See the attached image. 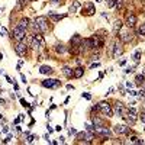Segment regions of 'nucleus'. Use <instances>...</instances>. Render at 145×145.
<instances>
[{
  "label": "nucleus",
  "instance_id": "1",
  "mask_svg": "<svg viewBox=\"0 0 145 145\" xmlns=\"http://www.w3.org/2000/svg\"><path fill=\"white\" fill-rule=\"evenodd\" d=\"M32 28L35 29V32H36V33H44V32H48V29H49L48 19L45 18V16H38V18L33 20Z\"/></svg>",
  "mask_w": 145,
  "mask_h": 145
},
{
  "label": "nucleus",
  "instance_id": "2",
  "mask_svg": "<svg viewBox=\"0 0 145 145\" xmlns=\"http://www.w3.org/2000/svg\"><path fill=\"white\" fill-rule=\"evenodd\" d=\"M33 48H45L47 47V42L44 39V36L41 35V33H35V35L32 36V44H31Z\"/></svg>",
  "mask_w": 145,
  "mask_h": 145
},
{
  "label": "nucleus",
  "instance_id": "3",
  "mask_svg": "<svg viewBox=\"0 0 145 145\" xmlns=\"http://www.w3.org/2000/svg\"><path fill=\"white\" fill-rule=\"evenodd\" d=\"M97 107L105 116H109V118L113 116V109H112V106H110L107 102H100V103L97 105Z\"/></svg>",
  "mask_w": 145,
  "mask_h": 145
},
{
  "label": "nucleus",
  "instance_id": "4",
  "mask_svg": "<svg viewBox=\"0 0 145 145\" xmlns=\"http://www.w3.org/2000/svg\"><path fill=\"white\" fill-rule=\"evenodd\" d=\"M41 84H42V87H45V89H58L61 86V81L57 80V78H45V80L41 81Z\"/></svg>",
  "mask_w": 145,
  "mask_h": 145
},
{
  "label": "nucleus",
  "instance_id": "5",
  "mask_svg": "<svg viewBox=\"0 0 145 145\" xmlns=\"http://www.w3.org/2000/svg\"><path fill=\"white\" fill-rule=\"evenodd\" d=\"M15 51L19 57H26L28 55V45L22 41H18V44L15 45Z\"/></svg>",
  "mask_w": 145,
  "mask_h": 145
},
{
  "label": "nucleus",
  "instance_id": "6",
  "mask_svg": "<svg viewBox=\"0 0 145 145\" xmlns=\"http://www.w3.org/2000/svg\"><path fill=\"white\" fill-rule=\"evenodd\" d=\"M25 36H26V31L19 28L18 25H16V26L13 28V31H12V38L16 39V41H23Z\"/></svg>",
  "mask_w": 145,
  "mask_h": 145
},
{
  "label": "nucleus",
  "instance_id": "7",
  "mask_svg": "<svg viewBox=\"0 0 145 145\" xmlns=\"http://www.w3.org/2000/svg\"><path fill=\"white\" fill-rule=\"evenodd\" d=\"M94 12H96L94 4H93L91 2H87L86 4H84V7H83L81 15H84V16H91V15H94Z\"/></svg>",
  "mask_w": 145,
  "mask_h": 145
},
{
  "label": "nucleus",
  "instance_id": "8",
  "mask_svg": "<svg viewBox=\"0 0 145 145\" xmlns=\"http://www.w3.org/2000/svg\"><path fill=\"white\" fill-rule=\"evenodd\" d=\"M132 38H133V35H132V32H131L129 29H125V31L121 32V41L123 42V44H128V42H131Z\"/></svg>",
  "mask_w": 145,
  "mask_h": 145
},
{
  "label": "nucleus",
  "instance_id": "9",
  "mask_svg": "<svg viewBox=\"0 0 145 145\" xmlns=\"http://www.w3.org/2000/svg\"><path fill=\"white\" fill-rule=\"evenodd\" d=\"M86 139V142H91L93 139H94V132L93 131H86V132H81L78 133V139Z\"/></svg>",
  "mask_w": 145,
  "mask_h": 145
},
{
  "label": "nucleus",
  "instance_id": "10",
  "mask_svg": "<svg viewBox=\"0 0 145 145\" xmlns=\"http://www.w3.org/2000/svg\"><path fill=\"white\" fill-rule=\"evenodd\" d=\"M125 23H126L128 28L132 29L135 25H136V16H135L133 13H128V15H126V20H125Z\"/></svg>",
  "mask_w": 145,
  "mask_h": 145
},
{
  "label": "nucleus",
  "instance_id": "11",
  "mask_svg": "<svg viewBox=\"0 0 145 145\" xmlns=\"http://www.w3.org/2000/svg\"><path fill=\"white\" fill-rule=\"evenodd\" d=\"M113 129H115L116 133H123V135L129 133V126H128V125H119V123H118V125H115Z\"/></svg>",
  "mask_w": 145,
  "mask_h": 145
},
{
  "label": "nucleus",
  "instance_id": "12",
  "mask_svg": "<svg viewBox=\"0 0 145 145\" xmlns=\"http://www.w3.org/2000/svg\"><path fill=\"white\" fill-rule=\"evenodd\" d=\"M112 48H113V58H118L119 55H122V52H123V47H122V44H119V42H115Z\"/></svg>",
  "mask_w": 145,
  "mask_h": 145
},
{
  "label": "nucleus",
  "instance_id": "13",
  "mask_svg": "<svg viewBox=\"0 0 145 145\" xmlns=\"http://www.w3.org/2000/svg\"><path fill=\"white\" fill-rule=\"evenodd\" d=\"M115 113H116L118 116H122V118L126 115V110H125V107H123V105L121 103V102L115 103Z\"/></svg>",
  "mask_w": 145,
  "mask_h": 145
},
{
  "label": "nucleus",
  "instance_id": "14",
  "mask_svg": "<svg viewBox=\"0 0 145 145\" xmlns=\"http://www.w3.org/2000/svg\"><path fill=\"white\" fill-rule=\"evenodd\" d=\"M94 132L99 133V135H103V136H110V133H112V132H110V129H107V128H103V126L96 128Z\"/></svg>",
  "mask_w": 145,
  "mask_h": 145
},
{
  "label": "nucleus",
  "instance_id": "15",
  "mask_svg": "<svg viewBox=\"0 0 145 145\" xmlns=\"http://www.w3.org/2000/svg\"><path fill=\"white\" fill-rule=\"evenodd\" d=\"M122 20H115L113 22V35H118L119 32H121V29H122Z\"/></svg>",
  "mask_w": 145,
  "mask_h": 145
},
{
  "label": "nucleus",
  "instance_id": "16",
  "mask_svg": "<svg viewBox=\"0 0 145 145\" xmlns=\"http://www.w3.org/2000/svg\"><path fill=\"white\" fill-rule=\"evenodd\" d=\"M81 44H83V39H81L80 35H74V36L71 38V45H73V47H80Z\"/></svg>",
  "mask_w": 145,
  "mask_h": 145
},
{
  "label": "nucleus",
  "instance_id": "17",
  "mask_svg": "<svg viewBox=\"0 0 145 145\" xmlns=\"http://www.w3.org/2000/svg\"><path fill=\"white\" fill-rule=\"evenodd\" d=\"M28 2L29 0H18V3H16V7H15V10H23L25 7H26V4H28Z\"/></svg>",
  "mask_w": 145,
  "mask_h": 145
},
{
  "label": "nucleus",
  "instance_id": "18",
  "mask_svg": "<svg viewBox=\"0 0 145 145\" xmlns=\"http://www.w3.org/2000/svg\"><path fill=\"white\" fill-rule=\"evenodd\" d=\"M83 74H84V68H83V67H77V68L74 70V73H73V77H74V78H81Z\"/></svg>",
  "mask_w": 145,
  "mask_h": 145
},
{
  "label": "nucleus",
  "instance_id": "19",
  "mask_svg": "<svg viewBox=\"0 0 145 145\" xmlns=\"http://www.w3.org/2000/svg\"><path fill=\"white\" fill-rule=\"evenodd\" d=\"M39 73L41 74H52L54 73V70H52V68H51V67H48V65H42L41 68H39Z\"/></svg>",
  "mask_w": 145,
  "mask_h": 145
},
{
  "label": "nucleus",
  "instance_id": "20",
  "mask_svg": "<svg viewBox=\"0 0 145 145\" xmlns=\"http://www.w3.org/2000/svg\"><path fill=\"white\" fill-rule=\"evenodd\" d=\"M73 73H74V70H71L70 67H67V65L63 67V74L65 75L67 78H71V77H73Z\"/></svg>",
  "mask_w": 145,
  "mask_h": 145
},
{
  "label": "nucleus",
  "instance_id": "21",
  "mask_svg": "<svg viewBox=\"0 0 145 145\" xmlns=\"http://www.w3.org/2000/svg\"><path fill=\"white\" fill-rule=\"evenodd\" d=\"M18 26L26 31V29L29 28V19H28V18H26V19H20V20H19V23H18Z\"/></svg>",
  "mask_w": 145,
  "mask_h": 145
},
{
  "label": "nucleus",
  "instance_id": "22",
  "mask_svg": "<svg viewBox=\"0 0 145 145\" xmlns=\"http://www.w3.org/2000/svg\"><path fill=\"white\" fill-rule=\"evenodd\" d=\"M67 15H54L52 12L49 13V19L52 20V22H58V20H61V19H64Z\"/></svg>",
  "mask_w": 145,
  "mask_h": 145
},
{
  "label": "nucleus",
  "instance_id": "23",
  "mask_svg": "<svg viewBox=\"0 0 145 145\" xmlns=\"http://www.w3.org/2000/svg\"><path fill=\"white\" fill-rule=\"evenodd\" d=\"M80 7H81V4H80V2H78V0H75V2L70 6V12L71 13H75V12H77L78 9H80Z\"/></svg>",
  "mask_w": 145,
  "mask_h": 145
},
{
  "label": "nucleus",
  "instance_id": "24",
  "mask_svg": "<svg viewBox=\"0 0 145 145\" xmlns=\"http://www.w3.org/2000/svg\"><path fill=\"white\" fill-rule=\"evenodd\" d=\"M93 126H94V128L103 126V121H102V119H99V118H96V116H93Z\"/></svg>",
  "mask_w": 145,
  "mask_h": 145
},
{
  "label": "nucleus",
  "instance_id": "25",
  "mask_svg": "<svg viewBox=\"0 0 145 145\" xmlns=\"http://www.w3.org/2000/svg\"><path fill=\"white\" fill-rule=\"evenodd\" d=\"M55 51L58 54H64L65 51H67V48H65V45H63V44H58V45H55Z\"/></svg>",
  "mask_w": 145,
  "mask_h": 145
},
{
  "label": "nucleus",
  "instance_id": "26",
  "mask_svg": "<svg viewBox=\"0 0 145 145\" xmlns=\"http://www.w3.org/2000/svg\"><path fill=\"white\" fill-rule=\"evenodd\" d=\"M144 80H145V77H144V75H142V74H138V75L135 77V84H138V86H141V84L144 83Z\"/></svg>",
  "mask_w": 145,
  "mask_h": 145
},
{
  "label": "nucleus",
  "instance_id": "27",
  "mask_svg": "<svg viewBox=\"0 0 145 145\" xmlns=\"http://www.w3.org/2000/svg\"><path fill=\"white\" fill-rule=\"evenodd\" d=\"M141 49H138V51H135V54H133V61L136 63V64H138L139 61H141Z\"/></svg>",
  "mask_w": 145,
  "mask_h": 145
},
{
  "label": "nucleus",
  "instance_id": "28",
  "mask_svg": "<svg viewBox=\"0 0 145 145\" xmlns=\"http://www.w3.org/2000/svg\"><path fill=\"white\" fill-rule=\"evenodd\" d=\"M131 142H133V144H142V141L138 139L136 136H131Z\"/></svg>",
  "mask_w": 145,
  "mask_h": 145
},
{
  "label": "nucleus",
  "instance_id": "29",
  "mask_svg": "<svg viewBox=\"0 0 145 145\" xmlns=\"http://www.w3.org/2000/svg\"><path fill=\"white\" fill-rule=\"evenodd\" d=\"M115 6H116V9L119 10V9H121V6H122V0H115Z\"/></svg>",
  "mask_w": 145,
  "mask_h": 145
},
{
  "label": "nucleus",
  "instance_id": "30",
  "mask_svg": "<svg viewBox=\"0 0 145 145\" xmlns=\"http://www.w3.org/2000/svg\"><path fill=\"white\" fill-rule=\"evenodd\" d=\"M20 105H22L23 107H29V103H28V102L25 100V99H20Z\"/></svg>",
  "mask_w": 145,
  "mask_h": 145
},
{
  "label": "nucleus",
  "instance_id": "31",
  "mask_svg": "<svg viewBox=\"0 0 145 145\" xmlns=\"http://www.w3.org/2000/svg\"><path fill=\"white\" fill-rule=\"evenodd\" d=\"M86 128H87V131H93V132H94V129H96V128L93 125H90V123H86Z\"/></svg>",
  "mask_w": 145,
  "mask_h": 145
},
{
  "label": "nucleus",
  "instance_id": "32",
  "mask_svg": "<svg viewBox=\"0 0 145 145\" xmlns=\"http://www.w3.org/2000/svg\"><path fill=\"white\" fill-rule=\"evenodd\" d=\"M0 33H2V36H6V35H7V29H6V28H2V29H0Z\"/></svg>",
  "mask_w": 145,
  "mask_h": 145
},
{
  "label": "nucleus",
  "instance_id": "33",
  "mask_svg": "<svg viewBox=\"0 0 145 145\" xmlns=\"http://www.w3.org/2000/svg\"><path fill=\"white\" fill-rule=\"evenodd\" d=\"M139 35H145V26H144V25L139 28Z\"/></svg>",
  "mask_w": 145,
  "mask_h": 145
},
{
  "label": "nucleus",
  "instance_id": "34",
  "mask_svg": "<svg viewBox=\"0 0 145 145\" xmlns=\"http://www.w3.org/2000/svg\"><path fill=\"white\" fill-rule=\"evenodd\" d=\"M115 6V0H109L107 2V7H113Z\"/></svg>",
  "mask_w": 145,
  "mask_h": 145
},
{
  "label": "nucleus",
  "instance_id": "35",
  "mask_svg": "<svg viewBox=\"0 0 145 145\" xmlns=\"http://www.w3.org/2000/svg\"><path fill=\"white\" fill-rule=\"evenodd\" d=\"M83 97H84V99H87V100H90V99H91V96L89 94V93H83Z\"/></svg>",
  "mask_w": 145,
  "mask_h": 145
},
{
  "label": "nucleus",
  "instance_id": "36",
  "mask_svg": "<svg viewBox=\"0 0 145 145\" xmlns=\"http://www.w3.org/2000/svg\"><path fill=\"white\" fill-rule=\"evenodd\" d=\"M33 139H35L33 135H28V142H33Z\"/></svg>",
  "mask_w": 145,
  "mask_h": 145
},
{
  "label": "nucleus",
  "instance_id": "37",
  "mask_svg": "<svg viewBox=\"0 0 145 145\" xmlns=\"http://www.w3.org/2000/svg\"><path fill=\"white\" fill-rule=\"evenodd\" d=\"M132 71H133V68H132V67H128L126 70H125V73H126V74H129V73H132Z\"/></svg>",
  "mask_w": 145,
  "mask_h": 145
},
{
  "label": "nucleus",
  "instance_id": "38",
  "mask_svg": "<svg viewBox=\"0 0 145 145\" xmlns=\"http://www.w3.org/2000/svg\"><path fill=\"white\" fill-rule=\"evenodd\" d=\"M139 119H141V121H142L144 123H145V113H141V115H139Z\"/></svg>",
  "mask_w": 145,
  "mask_h": 145
},
{
  "label": "nucleus",
  "instance_id": "39",
  "mask_svg": "<svg viewBox=\"0 0 145 145\" xmlns=\"http://www.w3.org/2000/svg\"><path fill=\"white\" fill-rule=\"evenodd\" d=\"M91 59H93V61H97V59H99V55H91Z\"/></svg>",
  "mask_w": 145,
  "mask_h": 145
},
{
  "label": "nucleus",
  "instance_id": "40",
  "mask_svg": "<svg viewBox=\"0 0 145 145\" xmlns=\"http://www.w3.org/2000/svg\"><path fill=\"white\" fill-rule=\"evenodd\" d=\"M99 65H100L99 63H93V64H91V68H96V67H99Z\"/></svg>",
  "mask_w": 145,
  "mask_h": 145
},
{
  "label": "nucleus",
  "instance_id": "41",
  "mask_svg": "<svg viewBox=\"0 0 145 145\" xmlns=\"http://www.w3.org/2000/svg\"><path fill=\"white\" fill-rule=\"evenodd\" d=\"M126 87H128V89H132L133 84H132V83H126Z\"/></svg>",
  "mask_w": 145,
  "mask_h": 145
},
{
  "label": "nucleus",
  "instance_id": "42",
  "mask_svg": "<svg viewBox=\"0 0 145 145\" xmlns=\"http://www.w3.org/2000/svg\"><path fill=\"white\" fill-rule=\"evenodd\" d=\"M70 133H71V135H73V133H77V131H75L74 128H71V129H70Z\"/></svg>",
  "mask_w": 145,
  "mask_h": 145
},
{
  "label": "nucleus",
  "instance_id": "43",
  "mask_svg": "<svg viewBox=\"0 0 145 145\" xmlns=\"http://www.w3.org/2000/svg\"><path fill=\"white\" fill-rule=\"evenodd\" d=\"M128 93H131V96H136V94H138V93H136V91H131V90L128 91Z\"/></svg>",
  "mask_w": 145,
  "mask_h": 145
},
{
  "label": "nucleus",
  "instance_id": "44",
  "mask_svg": "<svg viewBox=\"0 0 145 145\" xmlns=\"http://www.w3.org/2000/svg\"><path fill=\"white\" fill-rule=\"evenodd\" d=\"M20 78H22V81H23V83H26V77H25V75H23V74L20 75Z\"/></svg>",
  "mask_w": 145,
  "mask_h": 145
},
{
  "label": "nucleus",
  "instance_id": "45",
  "mask_svg": "<svg viewBox=\"0 0 145 145\" xmlns=\"http://www.w3.org/2000/svg\"><path fill=\"white\" fill-rule=\"evenodd\" d=\"M61 129H63V128L59 126V125H58V126H55V131H58V132H59V131H61Z\"/></svg>",
  "mask_w": 145,
  "mask_h": 145
},
{
  "label": "nucleus",
  "instance_id": "46",
  "mask_svg": "<svg viewBox=\"0 0 145 145\" xmlns=\"http://www.w3.org/2000/svg\"><path fill=\"white\" fill-rule=\"evenodd\" d=\"M49 2H52V3H55V4H57V3H59V2H61V0H49Z\"/></svg>",
  "mask_w": 145,
  "mask_h": 145
},
{
  "label": "nucleus",
  "instance_id": "47",
  "mask_svg": "<svg viewBox=\"0 0 145 145\" xmlns=\"http://www.w3.org/2000/svg\"><path fill=\"white\" fill-rule=\"evenodd\" d=\"M119 64H121V65H125V64H126V59H122V61L119 63Z\"/></svg>",
  "mask_w": 145,
  "mask_h": 145
},
{
  "label": "nucleus",
  "instance_id": "48",
  "mask_svg": "<svg viewBox=\"0 0 145 145\" xmlns=\"http://www.w3.org/2000/svg\"><path fill=\"white\" fill-rule=\"evenodd\" d=\"M2 132H3V133H6V132H7V128H6V126H3V129H2Z\"/></svg>",
  "mask_w": 145,
  "mask_h": 145
},
{
  "label": "nucleus",
  "instance_id": "49",
  "mask_svg": "<svg viewBox=\"0 0 145 145\" xmlns=\"http://www.w3.org/2000/svg\"><path fill=\"white\" fill-rule=\"evenodd\" d=\"M100 2H102V0H96V3H100Z\"/></svg>",
  "mask_w": 145,
  "mask_h": 145
},
{
  "label": "nucleus",
  "instance_id": "50",
  "mask_svg": "<svg viewBox=\"0 0 145 145\" xmlns=\"http://www.w3.org/2000/svg\"><path fill=\"white\" fill-rule=\"evenodd\" d=\"M144 26H145V23H144Z\"/></svg>",
  "mask_w": 145,
  "mask_h": 145
},
{
  "label": "nucleus",
  "instance_id": "51",
  "mask_svg": "<svg viewBox=\"0 0 145 145\" xmlns=\"http://www.w3.org/2000/svg\"><path fill=\"white\" fill-rule=\"evenodd\" d=\"M144 90H145V89H144Z\"/></svg>",
  "mask_w": 145,
  "mask_h": 145
}]
</instances>
